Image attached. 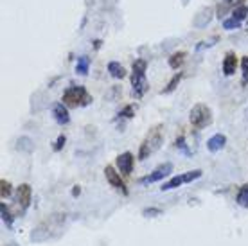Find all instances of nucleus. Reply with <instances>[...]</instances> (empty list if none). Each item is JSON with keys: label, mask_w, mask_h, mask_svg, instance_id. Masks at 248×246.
<instances>
[{"label": "nucleus", "mask_w": 248, "mask_h": 246, "mask_svg": "<svg viewBox=\"0 0 248 246\" xmlns=\"http://www.w3.org/2000/svg\"><path fill=\"white\" fill-rule=\"evenodd\" d=\"M65 221H67V214H52V215H49L45 221H42L38 227L32 228L31 241H32V243H45V241L58 239V237L63 234Z\"/></svg>", "instance_id": "1"}, {"label": "nucleus", "mask_w": 248, "mask_h": 246, "mask_svg": "<svg viewBox=\"0 0 248 246\" xmlns=\"http://www.w3.org/2000/svg\"><path fill=\"white\" fill-rule=\"evenodd\" d=\"M162 142H164V126L162 124H155L148 131V135L144 137L142 144L139 148V160H148L151 154H155L160 149Z\"/></svg>", "instance_id": "2"}, {"label": "nucleus", "mask_w": 248, "mask_h": 246, "mask_svg": "<svg viewBox=\"0 0 248 246\" xmlns=\"http://www.w3.org/2000/svg\"><path fill=\"white\" fill-rule=\"evenodd\" d=\"M146 68L148 62L146 60H135L131 65V92L135 99H142L144 93L148 92V81H146Z\"/></svg>", "instance_id": "3"}, {"label": "nucleus", "mask_w": 248, "mask_h": 246, "mask_svg": "<svg viewBox=\"0 0 248 246\" xmlns=\"http://www.w3.org/2000/svg\"><path fill=\"white\" fill-rule=\"evenodd\" d=\"M62 101L68 108H85V106L92 105L93 97L88 93L85 86H68L63 92Z\"/></svg>", "instance_id": "4"}, {"label": "nucleus", "mask_w": 248, "mask_h": 246, "mask_svg": "<svg viewBox=\"0 0 248 246\" xmlns=\"http://www.w3.org/2000/svg\"><path fill=\"white\" fill-rule=\"evenodd\" d=\"M189 121H191V126L194 129H205L212 124V110L203 103H198L191 108Z\"/></svg>", "instance_id": "5"}, {"label": "nucleus", "mask_w": 248, "mask_h": 246, "mask_svg": "<svg viewBox=\"0 0 248 246\" xmlns=\"http://www.w3.org/2000/svg\"><path fill=\"white\" fill-rule=\"evenodd\" d=\"M202 174H203L202 169H192V171L182 172V174H178V176H173L169 182H166V184L160 187V191H173V189H178V187H182V185L191 184V182H194V180L202 178Z\"/></svg>", "instance_id": "6"}, {"label": "nucleus", "mask_w": 248, "mask_h": 246, "mask_svg": "<svg viewBox=\"0 0 248 246\" xmlns=\"http://www.w3.org/2000/svg\"><path fill=\"white\" fill-rule=\"evenodd\" d=\"M171 172H173V164H171V162H166V164H162V166L156 167L153 172H149L148 176H142V178L139 180V184L140 185L156 184V182H160V180L168 178Z\"/></svg>", "instance_id": "7"}, {"label": "nucleus", "mask_w": 248, "mask_h": 246, "mask_svg": "<svg viewBox=\"0 0 248 246\" xmlns=\"http://www.w3.org/2000/svg\"><path fill=\"white\" fill-rule=\"evenodd\" d=\"M105 176L108 180V184L112 185L115 191L123 192L124 196H128V187L124 184V180L121 178V172L115 171V167L113 166H106L105 167Z\"/></svg>", "instance_id": "8"}, {"label": "nucleus", "mask_w": 248, "mask_h": 246, "mask_svg": "<svg viewBox=\"0 0 248 246\" xmlns=\"http://www.w3.org/2000/svg\"><path fill=\"white\" fill-rule=\"evenodd\" d=\"M31 200H32V189L29 184H22L16 189V198H15V201H16V205H18L20 209V214H24L25 210H27V207L31 205Z\"/></svg>", "instance_id": "9"}, {"label": "nucleus", "mask_w": 248, "mask_h": 246, "mask_svg": "<svg viewBox=\"0 0 248 246\" xmlns=\"http://www.w3.org/2000/svg\"><path fill=\"white\" fill-rule=\"evenodd\" d=\"M115 166H117V169L123 174H131V171H133V166H135V156H133V153H130V151H126V153H121L115 158Z\"/></svg>", "instance_id": "10"}, {"label": "nucleus", "mask_w": 248, "mask_h": 246, "mask_svg": "<svg viewBox=\"0 0 248 246\" xmlns=\"http://www.w3.org/2000/svg\"><path fill=\"white\" fill-rule=\"evenodd\" d=\"M52 115L60 126H67L70 123V113H68V106L65 103H56L52 106Z\"/></svg>", "instance_id": "11"}, {"label": "nucleus", "mask_w": 248, "mask_h": 246, "mask_svg": "<svg viewBox=\"0 0 248 246\" xmlns=\"http://www.w3.org/2000/svg\"><path fill=\"white\" fill-rule=\"evenodd\" d=\"M221 68H223V74L227 76V77H230V76L236 74V68H237V56H236V52L229 50V52L225 54Z\"/></svg>", "instance_id": "12"}, {"label": "nucleus", "mask_w": 248, "mask_h": 246, "mask_svg": "<svg viewBox=\"0 0 248 246\" xmlns=\"http://www.w3.org/2000/svg\"><path fill=\"white\" fill-rule=\"evenodd\" d=\"M245 4V0H223L221 4H217V18H225V15L229 11H234L236 7Z\"/></svg>", "instance_id": "13"}, {"label": "nucleus", "mask_w": 248, "mask_h": 246, "mask_svg": "<svg viewBox=\"0 0 248 246\" xmlns=\"http://www.w3.org/2000/svg\"><path fill=\"white\" fill-rule=\"evenodd\" d=\"M225 144H227V137L223 133H216V135H212L209 140H207V149L211 151V153H217V151H221L225 148Z\"/></svg>", "instance_id": "14"}, {"label": "nucleus", "mask_w": 248, "mask_h": 246, "mask_svg": "<svg viewBox=\"0 0 248 246\" xmlns=\"http://www.w3.org/2000/svg\"><path fill=\"white\" fill-rule=\"evenodd\" d=\"M186 58H187V52L186 50H178V52H173V54L169 56V67L173 68V70H178V68L186 63Z\"/></svg>", "instance_id": "15"}, {"label": "nucleus", "mask_w": 248, "mask_h": 246, "mask_svg": "<svg viewBox=\"0 0 248 246\" xmlns=\"http://www.w3.org/2000/svg\"><path fill=\"white\" fill-rule=\"evenodd\" d=\"M108 72H110V76H112L113 79H123V77H126V68L119 62L108 63Z\"/></svg>", "instance_id": "16"}, {"label": "nucleus", "mask_w": 248, "mask_h": 246, "mask_svg": "<svg viewBox=\"0 0 248 246\" xmlns=\"http://www.w3.org/2000/svg\"><path fill=\"white\" fill-rule=\"evenodd\" d=\"M88 68H90V58L88 56H79L78 58V65H76V72L79 76H87Z\"/></svg>", "instance_id": "17"}, {"label": "nucleus", "mask_w": 248, "mask_h": 246, "mask_svg": "<svg viewBox=\"0 0 248 246\" xmlns=\"http://www.w3.org/2000/svg\"><path fill=\"white\" fill-rule=\"evenodd\" d=\"M236 201L239 207L243 209H248V184L241 185L239 187V191H237V196H236Z\"/></svg>", "instance_id": "18"}, {"label": "nucleus", "mask_w": 248, "mask_h": 246, "mask_svg": "<svg viewBox=\"0 0 248 246\" xmlns=\"http://www.w3.org/2000/svg\"><path fill=\"white\" fill-rule=\"evenodd\" d=\"M182 77H184V72H176V74L171 77V81L168 83V86L162 90V93H171V92H174L176 90V86L180 85V81H182Z\"/></svg>", "instance_id": "19"}, {"label": "nucleus", "mask_w": 248, "mask_h": 246, "mask_svg": "<svg viewBox=\"0 0 248 246\" xmlns=\"http://www.w3.org/2000/svg\"><path fill=\"white\" fill-rule=\"evenodd\" d=\"M0 212H2V221H4V225H6L7 228L13 227V219H15V215L11 214V210H9V207H7L6 203L0 205Z\"/></svg>", "instance_id": "20"}, {"label": "nucleus", "mask_w": 248, "mask_h": 246, "mask_svg": "<svg viewBox=\"0 0 248 246\" xmlns=\"http://www.w3.org/2000/svg\"><path fill=\"white\" fill-rule=\"evenodd\" d=\"M135 110H137L135 105H126L123 110L117 113V119H133L135 117Z\"/></svg>", "instance_id": "21"}, {"label": "nucleus", "mask_w": 248, "mask_h": 246, "mask_svg": "<svg viewBox=\"0 0 248 246\" xmlns=\"http://www.w3.org/2000/svg\"><path fill=\"white\" fill-rule=\"evenodd\" d=\"M232 16L236 20H239V22H243V20H248V7L245 6V4H241L239 7H236L234 11H232Z\"/></svg>", "instance_id": "22"}, {"label": "nucleus", "mask_w": 248, "mask_h": 246, "mask_svg": "<svg viewBox=\"0 0 248 246\" xmlns=\"http://www.w3.org/2000/svg\"><path fill=\"white\" fill-rule=\"evenodd\" d=\"M13 194V185L7 180H0V196L2 200H6Z\"/></svg>", "instance_id": "23"}, {"label": "nucleus", "mask_w": 248, "mask_h": 246, "mask_svg": "<svg viewBox=\"0 0 248 246\" xmlns=\"http://www.w3.org/2000/svg\"><path fill=\"white\" fill-rule=\"evenodd\" d=\"M241 27V22L236 20L234 16H230V18H223V29L225 31H234V29H239Z\"/></svg>", "instance_id": "24"}, {"label": "nucleus", "mask_w": 248, "mask_h": 246, "mask_svg": "<svg viewBox=\"0 0 248 246\" xmlns=\"http://www.w3.org/2000/svg\"><path fill=\"white\" fill-rule=\"evenodd\" d=\"M241 70H243V77H241V85H248V56H243L241 60Z\"/></svg>", "instance_id": "25"}, {"label": "nucleus", "mask_w": 248, "mask_h": 246, "mask_svg": "<svg viewBox=\"0 0 248 246\" xmlns=\"http://www.w3.org/2000/svg\"><path fill=\"white\" fill-rule=\"evenodd\" d=\"M174 146H176V148L180 149V151H184V153H186L187 156H189V154H191V151H189V149H187V144H186V137H184V135L176 137V140H174Z\"/></svg>", "instance_id": "26"}, {"label": "nucleus", "mask_w": 248, "mask_h": 246, "mask_svg": "<svg viewBox=\"0 0 248 246\" xmlns=\"http://www.w3.org/2000/svg\"><path fill=\"white\" fill-rule=\"evenodd\" d=\"M18 149H24V151H32L31 138H27V137H22V138L18 140Z\"/></svg>", "instance_id": "27"}, {"label": "nucleus", "mask_w": 248, "mask_h": 246, "mask_svg": "<svg viewBox=\"0 0 248 246\" xmlns=\"http://www.w3.org/2000/svg\"><path fill=\"white\" fill-rule=\"evenodd\" d=\"M65 142H67V137H65V135H60V137L56 138V142H54V146H52V149H54L56 153H60V151H62V149L65 148Z\"/></svg>", "instance_id": "28"}, {"label": "nucleus", "mask_w": 248, "mask_h": 246, "mask_svg": "<svg viewBox=\"0 0 248 246\" xmlns=\"http://www.w3.org/2000/svg\"><path fill=\"white\" fill-rule=\"evenodd\" d=\"M142 214L146 215V217H156V215H162V210L160 209H144L142 210Z\"/></svg>", "instance_id": "29"}, {"label": "nucleus", "mask_w": 248, "mask_h": 246, "mask_svg": "<svg viewBox=\"0 0 248 246\" xmlns=\"http://www.w3.org/2000/svg\"><path fill=\"white\" fill-rule=\"evenodd\" d=\"M81 194V187L79 185H74V189H72V196H79Z\"/></svg>", "instance_id": "30"}, {"label": "nucleus", "mask_w": 248, "mask_h": 246, "mask_svg": "<svg viewBox=\"0 0 248 246\" xmlns=\"http://www.w3.org/2000/svg\"><path fill=\"white\" fill-rule=\"evenodd\" d=\"M101 40H95V42H93V49H101Z\"/></svg>", "instance_id": "31"}, {"label": "nucleus", "mask_w": 248, "mask_h": 246, "mask_svg": "<svg viewBox=\"0 0 248 246\" xmlns=\"http://www.w3.org/2000/svg\"><path fill=\"white\" fill-rule=\"evenodd\" d=\"M247 25H248V20H247Z\"/></svg>", "instance_id": "32"}]
</instances>
